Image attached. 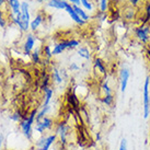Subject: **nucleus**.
Returning a JSON list of instances; mask_svg holds the SVG:
<instances>
[{"label":"nucleus","mask_w":150,"mask_h":150,"mask_svg":"<svg viewBox=\"0 0 150 150\" xmlns=\"http://www.w3.org/2000/svg\"><path fill=\"white\" fill-rule=\"evenodd\" d=\"M36 114H38V110H33L30 113L24 120H22L19 125L21 128L22 134L24 135L29 140L32 139V134H33V125L35 124V118H36Z\"/></svg>","instance_id":"nucleus-1"},{"label":"nucleus","mask_w":150,"mask_h":150,"mask_svg":"<svg viewBox=\"0 0 150 150\" xmlns=\"http://www.w3.org/2000/svg\"><path fill=\"white\" fill-rule=\"evenodd\" d=\"M142 111H144V117L148 118L150 115V78L146 77L144 82V90H142Z\"/></svg>","instance_id":"nucleus-2"},{"label":"nucleus","mask_w":150,"mask_h":150,"mask_svg":"<svg viewBox=\"0 0 150 150\" xmlns=\"http://www.w3.org/2000/svg\"><path fill=\"white\" fill-rule=\"evenodd\" d=\"M134 38L142 44H147L150 41V25L140 24L134 29Z\"/></svg>","instance_id":"nucleus-3"},{"label":"nucleus","mask_w":150,"mask_h":150,"mask_svg":"<svg viewBox=\"0 0 150 150\" xmlns=\"http://www.w3.org/2000/svg\"><path fill=\"white\" fill-rule=\"evenodd\" d=\"M57 140V135L56 134H50V135H42L38 138L35 146L38 150H50V147L54 145Z\"/></svg>","instance_id":"nucleus-4"},{"label":"nucleus","mask_w":150,"mask_h":150,"mask_svg":"<svg viewBox=\"0 0 150 150\" xmlns=\"http://www.w3.org/2000/svg\"><path fill=\"white\" fill-rule=\"evenodd\" d=\"M54 126V121L52 117L45 116L43 120H41L40 122H36V124L34 125V130L38 133L40 135H44L45 132L50 130Z\"/></svg>","instance_id":"nucleus-5"},{"label":"nucleus","mask_w":150,"mask_h":150,"mask_svg":"<svg viewBox=\"0 0 150 150\" xmlns=\"http://www.w3.org/2000/svg\"><path fill=\"white\" fill-rule=\"evenodd\" d=\"M130 69L127 67H123L120 70V88H121L122 93H125L127 86H128V81L130 78Z\"/></svg>","instance_id":"nucleus-6"},{"label":"nucleus","mask_w":150,"mask_h":150,"mask_svg":"<svg viewBox=\"0 0 150 150\" xmlns=\"http://www.w3.org/2000/svg\"><path fill=\"white\" fill-rule=\"evenodd\" d=\"M35 43H36V36L32 33H28L25 36L24 43H23V53L25 55H31L35 48Z\"/></svg>","instance_id":"nucleus-7"},{"label":"nucleus","mask_w":150,"mask_h":150,"mask_svg":"<svg viewBox=\"0 0 150 150\" xmlns=\"http://www.w3.org/2000/svg\"><path fill=\"white\" fill-rule=\"evenodd\" d=\"M68 130H69V127L67 126L66 123H59L58 125L56 126V135L57 137L59 138V142L60 144L65 146L67 144V137H68Z\"/></svg>","instance_id":"nucleus-8"},{"label":"nucleus","mask_w":150,"mask_h":150,"mask_svg":"<svg viewBox=\"0 0 150 150\" xmlns=\"http://www.w3.org/2000/svg\"><path fill=\"white\" fill-rule=\"evenodd\" d=\"M67 13H68V16L70 17V19L72 20V21L75 22L76 24H78V25H84L87 22L86 21H83L81 18L77 14V12H76L75 10H74V8H72V6H71L70 4H68V7L66 8V10H65Z\"/></svg>","instance_id":"nucleus-9"},{"label":"nucleus","mask_w":150,"mask_h":150,"mask_svg":"<svg viewBox=\"0 0 150 150\" xmlns=\"http://www.w3.org/2000/svg\"><path fill=\"white\" fill-rule=\"evenodd\" d=\"M68 50V40H62L57 42L53 47V56H58Z\"/></svg>","instance_id":"nucleus-10"},{"label":"nucleus","mask_w":150,"mask_h":150,"mask_svg":"<svg viewBox=\"0 0 150 150\" xmlns=\"http://www.w3.org/2000/svg\"><path fill=\"white\" fill-rule=\"evenodd\" d=\"M47 7L54 10H60V11H65L66 8L68 7L69 2L68 1H59V0H48L47 1Z\"/></svg>","instance_id":"nucleus-11"},{"label":"nucleus","mask_w":150,"mask_h":150,"mask_svg":"<svg viewBox=\"0 0 150 150\" xmlns=\"http://www.w3.org/2000/svg\"><path fill=\"white\" fill-rule=\"evenodd\" d=\"M52 81L54 82L55 84H62L64 82V76L62 74V70L58 69L57 67H54L53 69H52Z\"/></svg>","instance_id":"nucleus-12"},{"label":"nucleus","mask_w":150,"mask_h":150,"mask_svg":"<svg viewBox=\"0 0 150 150\" xmlns=\"http://www.w3.org/2000/svg\"><path fill=\"white\" fill-rule=\"evenodd\" d=\"M7 4L11 9V14L18 16L21 13V1L19 0H7Z\"/></svg>","instance_id":"nucleus-13"},{"label":"nucleus","mask_w":150,"mask_h":150,"mask_svg":"<svg viewBox=\"0 0 150 150\" xmlns=\"http://www.w3.org/2000/svg\"><path fill=\"white\" fill-rule=\"evenodd\" d=\"M43 21H44V16H43L42 13H38L35 16V18L31 21V23H30V29H31V31H33V32L38 31V28L42 25Z\"/></svg>","instance_id":"nucleus-14"},{"label":"nucleus","mask_w":150,"mask_h":150,"mask_svg":"<svg viewBox=\"0 0 150 150\" xmlns=\"http://www.w3.org/2000/svg\"><path fill=\"white\" fill-rule=\"evenodd\" d=\"M93 64H94L96 69L100 72L101 75L105 76L108 74V69H106V66H105V63L103 59H101L100 57H96V58L93 60Z\"/></svg>","instance_id":"nucleus-15"},{"label":"nucleus","mask_w":150,"mask_h":150,"mask_svg":"<svg viewBox=\"0 0 150 150\" xmlns=\"http://www.w3.org/2000/svg\"><path fill=\"white\" fill-rule=\"evenodd\" d=\"M77 55L81 58L86 59V60H91L92 58L91 52H90V50L88 48L87 46H80L79 48L77 50Z\"/></svg>","instance_id":"nucleus-16"},{"label":"nucleus","mask_w":150,"mask_h":150,"mask_svg":"<svg viewBox=\"0 0 150 150\" xmlns=\"http://www.w3.org/2000/svg\"><path fill=\"white\" fill-rule=\"evenodd\" d=\"M42 56L44 58V62H50L53 58V48L50 47V44H45L42 47Z\"/></svg>","instance_id":"nucleus-17"},{"label":"nucleus","mask_w":150,"mask_h":150,"mask_svg":"<svg viewBox=\"0 0 150 150\" xmlns=\"http://www.w3.org/2000/svg\"><path fill=\"white\" fill-rule=\"evenodd\" d=\"M31 60L33 64H41V60H42V48L41 47H36L34 48L33 52L31 53Z\"/></svg>","instance_id":"nucleus-18"},{"label":"nucleus","mask_w":150,"mask_h":150,"mask_svg":"<svg viewBox=\"0 0 150 150\" xmlns=\"http://www.w3.org/2000/svg\"><path fill=\"white\" fill-rule=\"evenodd\" d=\"M72 8H74V10H75L76 12H77V14L79 16L83 21H86V22H88L89 20H90V14L84 10L81 6H72Z\"/></svg>","instance_id":"nucleus-19"},{"label":"nucleus","mask_w":150,"mask_h":150,"mask_svg":"<svg viewBox=\"0 0 150 150\" xmlns=\"http://www.w3.org/2000/svg\"><path fill=\"white\" fill-rule=\"evenodd\" d=\"M43 92H44V103H43V105H50V101L53 99V96H54V90L50 87H47L43 90Z\"/></svg>","instance_id":"nucleus-20"},{"label":"nucleus","mask_w":150,"mask_h":150,"mask_svg":"<svg viewBox=\"0 0 150 150\" xmlns=\"http://www.w3.org/2000/svg\"><path fill=\"white\" fill-rule=\"evenodd\" d=\"M50 108H52V105H42V108L38 111V114H36V118H35V123L36 122H40L41 120H43L44 117L47 115V113L50 111Z\"/></svg>","instance_id":"nucleus-21"},{"label":"nucleus","mask_w":150,"mask_h":150,"mask_svg":"<svg viewBox=\"0 0 150 150\" xmlns=\"http://www.w3.org/2000/svg\"><path fill=\"white\" fill-rule=\"evenodd\" d=\"M26 116H28V115H24V114L22 113V111L18 110V111H16V112L12 113V114L9 116V120H11V121L14 122V123H20V122H21L22 120H24Z\"/></svg>","instance_id":"nucleus-22"},{"label":"nucleus","mask_w":150,"mask_h":150,"mask_svg":"<svg viewBox=\"0 0 150 150\" xmlns=\"http://www.w3.org/2000/svg\"><path fill=\"white\" fill-rule=\"evenodd\" d=\"M123 17H124V19H125L126 21H132V20H134L135 18H136V13H135V10H134V8L130 6L129 8H127L124 11V14H123Z\"/></svg>","instance_id":"nucleus-23"},{"label":"nucleus","mask_w":150,"mask_h":150,"mask_svg":"<svg viewBox=\"0 0 150 150\" xmlns=\"http://www.w3.org/2000/svg\"><path fill=\"white\" fill-rule=\"evenodd\" d=\"M101 101H102V103L104 105H106V106H108V108H111V106H113V104H114V94H108V96H103V98L101 99Z\"/></svg>","instance_id":"nucleus-24"},{"label":"nucleus","mask_w":150,"mask_h":150,"mask_svg":"<svg viewBox=\"0 0 150 150\" xmlns=\"http://www.w3.org/2000/svg\"><path fill=\"white\" fill-rule=\"evenodd\" d=\"M79 47H80L79 40H76V38H70V40H68V50H78Z\"/></svg>","instance_id":"nucleus-25"},{"label":"nucleus","mask_w":150,"mask_h":150,"mask_svg":"<svg viewBox=\"0 0 150 150\" xmlns=\"http://www.w3.org/2000/svg\"><path fill=\"white\" fill-rule=\"evenodd\" d=\"M80 6H81L86 11H89V12H91V11L94 10L93 4H92L90 0H80Z\"/></svg>","instance_id":"nucleus-26"},{"label":"nucleus","mask_w":150,"mask_h":150,"mask_svg":"<svg viewBox=\"0 0 150 150\" xmlns=\"http://www.w3.org/2000/svg\"><path fill=\"white\" fill-rule=\"evenodd\" d=\"M101 90L103 91L104 96L113 94L112 87H111V86H110V83H108V80H105V81H103V83H102V86H101Z\"/></svg>","instance_id":"nucleus-27"},{"label":"nucleus","mask_w":150,"mask_h":150,"mask_svg":"<svg viewBox=\"0 0 150 150\" xmlns=\"http://www.w3.org/2000/svg\"><path fill=\"white\" fill-rule=\"evenodd\" d=\"M68 101H69V103H70L74 108H78V105H79V98L76 96L75 93H69V96H68Z\"/></svg>","instance_id":"nucleus-28"},{"label":"nucleus","mask_w":150,"mask_h":150,"mask_svg":"<svg viewBox=\"0 0 150 150\" xmlns=\"http://www.w3.org/2000/svg\"><path fill=\"white\" fill-rule=\"evenodd\" d=\"M50 76L46 75V72H43V76H42V80H41V89L44 90L45 88L50 87Z\"/></svg>","instance_id":"nucleus-29"},{"label":"nucleus","mask_w":150,"mask_h":150,"mask_svg":"<svg viewBox=\"0 0 150 150\" xmlns=\"http://www.w3.org/2000/svg\"><path fill=\"white\" fill-rule=\"evenodd\" d=\"M98 6H99V11L101 12H108V0H99L98 1Z\"/></svg>","instance_id":"nucleus-30"},{"label":"nucleus","mask_w":150,"mask_h":150,"mask_svg":"<svg viewBox=\"0 0 150 150\" xmlns=\"http://www.w3.org/2000/svg\"><path fill=\"white\" fill-rule=\"evenodd\" d=\"M145 20L142 21V24H148V22L150 21V2H148L146 6V9H145Z\"/></svg>","instance_id":"nucleus-31"},{"label":"nucleus","mask_w":150,"mask_h":150,"mask_svg":"<svg viewBox=\"0 0 150 150\" xmlns=\"http://www.w3.org/2000/svg\"><path fill=\"white\" fill-rule=\"evenodd\" d=\"M79 69H80V66L77 63H76V62H72V63H70V65H69V67H68V70L70 71V72H75V71H78Z\"/></svg>","instance_id":"nucleus-32"},{"label":"nucleus","mask_w":150,"mask_h":150,"mask_svg":"<svg viewBox=\"0 0 150 150\" xmlns=\"http://www.w3.org/2000/svg\"><path fill=\"white\" fill-rule=\"evenodd\" d=\"M118 150H128V147H127V140L125 138H123L120 142V147H118Z\"/></svg>","instance_id":"nucleus-33"},{"label":"nucleus","mask_w":150,"mask_h":150,"mask_svg":"<svg viewBox=\"0 0 150 150\" xmlns=\"http://www.w3.org/2000/svg\"><path fill=\"white\" fill-rule=\"evenodd\" d=\"M6 19H4V12L0 10V26L4 29V26H6Z\"/></svg>","instance_id":"nucleus-34"},{"label":"nucleus","mask_w":150,"mask_h":150,"mask_svg":"<svg viewBox=\"0 0 150 150\" xmlns=\"http://www.w3.org/2000/svg\"><path fill=\"white\" fill-rule=\"evenodd\" d=\"M128 1V4L132 6V7H136L138 4L142 2V0H127Z\"/></svg>","instance_id":"nucleus-35"},{"label":"nucleus","mask_w":150,"mask_h":150,"mask_svg":"<svg viewBox=\"0 0 150 150\" xmlns=\"http://www.w3.org/2000/svg\"><path fill=\"white\" fill-rule=\"evenodd\" d=\"M71 6H80V0H68Z\"/></svg>","instance_id":"nucleus-36"},{"label":"nucleus","mask_w":150,"mask_h":150,"mask_svg":"<svg viewBox=\"0 0 150 150\" xmlns=\"http://www.w3.org/2000/svg\"><path fill=\"white\" fill-rule=\"evenodd\" d=\"M2 142H4V137H2V135H0V150L2 148Z\"/></svg>","instance_id":"nucleus-37"},{"label":"nucleus","mask_w":150,"mask_h":150,"mask_svg":"<svg viewBox=\"0 0 150 150\" xmlns=\"http://www.w3.org/2000/svg\"><path fill=\"white\" fill-rule=\"evenodd\" d=\"M101 140V134L96 133V142H100Z\"/></svg>","instance_id":"nucleus-38"},{"label":"nucleus","mask_w":150,"mask_h":150,"mask_svg":"<svg viewBox=\"0 0 150 150\" xmlns=\"http://www.w3.org/2000/svg\"><path fill=\"white\" fill-rule=\"evenodd\" d=\"M6 1H7V0H0V8H1L4 4H6Z\"/></svg>","instance_id":"nucleus-39"},{"label":"nucleus","mask_w":150,"mask_h":150,"mask_svg":"<svg viewBox=\"0 0 150 150\" xmlns=\"http://www.w3.org/2000/svg\"><path fill=\"white\" fill-rule=\"evenodd\" d=\"M44 1H48V0H38V4H43Z\"/></svg>","instance_id":"nucleus-40"},{"label":"nucleus","mask_w":150,"mask_h":150,"mask_svg":"<svg viewBox=\"0 0 150 150\" xmlns=\"http://www.w3.org/2000/svg\"><path fill=\"white\" fill-rule=\"evenodd\" d=\"M59 1H68V0H59Z\"/></svg>","instance_id":"nucleus-41"},{"label":"nucleus","mask_w":150,"mask_h":150,"mask_svg":"<svg viewBox=\"0 0 150 150\" xmlns=\"http://www.w3.org/2000/svg\"><path fill=\"white\" fill-rule=\"evenodd\" d=\"M108 1H110V0H108Z\"/></svg>","instance_id":"nucleus-42"}]
</instances>
